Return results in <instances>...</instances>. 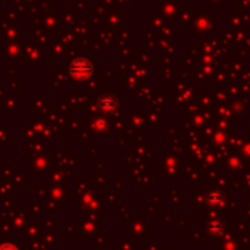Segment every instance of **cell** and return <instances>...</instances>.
<instances>
[{
  "mask_svg": "<svg viewBox=\"0 0 250 250\" xmlns=\"http://www.w3.org/2000/svg\"><path fill=\"white\" fill-rule=\"evenodd\" d=\"M0 250H16L13 246H10V244H6V246H3V247H0Z\"/></svg>",
  "mask_w": 250,
  "mask_h": 250,
  "instance_id": "6da1fadb",
  "label": "cell"
}]
</instances>
